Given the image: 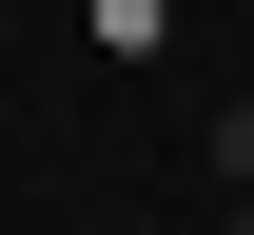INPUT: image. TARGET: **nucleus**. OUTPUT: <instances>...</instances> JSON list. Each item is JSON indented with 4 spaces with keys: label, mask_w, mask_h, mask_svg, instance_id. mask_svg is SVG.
<instances>
[{
    "label": "nucleus",
    "mask_w": 254,
    "mask_h": 235,
    "mask_svg": "<svg viewBox=\"0 0 254 235\" xmlns=\"http://www.w3.org/2000/svg\"><path fill=\"white\" fill-rule=\"evenodd\" d=\"M235 235H254V196H235Z\"/></svg>",
    "instance_id": "obj_1"
},
{
    "label": "nucleus",
    "mask_w": 254,
    "mask_h": 235,
    "mask_svg": "<svg viewBox=\"0 0 254 235\" xmlns=\"http://www.w3.org/2000/svg\"><path fill=\"white\" fill-rule=\"evenodd\" d=\"M235 20H254V0H235Z\"/></svg>",
    "instance_id": "obj_2"
}]
</instances>
